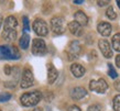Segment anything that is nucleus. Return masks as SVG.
<instances>
[{
  "instance_id": "1",
  "label": "nucleus",
  "mask_w": 120,
  "mask_h": 111,
  "mask_svg": "<svg viewBox=\"0 0 120 111\" xmlns=\"http://www.w3.org/2000/svg\"><path fill=\"white\" fill-rule=\"evenodd\" d=\"M17 26H18L17 18L13 15L7 17L4 22L2 37L7 41H15L17 39Z\"/></svg>"
},
{
  "instance_id": "2",
  "label": "nucleus",
  "mask_w": 120,
  "mask_h": 111,
  "mask_svg": "<svg viewBox=\"0 0 120 111\" xmlns=\"http://www.w3.org/2000/svg\"><path fill=\"white\" fill-rule=\"evenodd\" d=\"M42 99V93L39 90H34L31 92H26L20 97V102L23 107H33L37 106Z\"/></svg>"
},
{
  "instance_id": "3",
  "label": "nucleus",
  "mask_w": 120,
  "mask_h": 111,
  "mask_svg": "<svg viewBox=\"0 0 120 111\" xmlns=\"http://www.w3.org/2000/svg\"><path fill=\"white\" fill-rule=\"evenodd\" d=\"M19 50L15 46L1 45L0 46V59H19L20 58Z\"/></svg>"
},
{
  "instance_id": "4",
  "label": "nucleus",
  "mask_w": 120,
  "mask_h": 111,
  "mask_svg": "<svg viewBox=\"0 0 120 111\" xmlns=\"http://www.w3.org/2000/svg\"><path fill=\"white\" fill-rule=\"evenodd\" d=\"M51 29L54 34L61 35L65 31V20L62 17H53L51 19Z\"/></svg>"
},
{
  "instance_id": "5",
  "label": "nucleus",
  "mask_w": 120,
  "mask_h": 111,
  "mask_svg": "<svg viewBox=\"0 0 120 111\" xmlns=\"http://www.w3.org/2000/svg\"><path fill=\"white\" fill-rule=\"evenodd\" d=\"M89 89L97 93H105V91L108 89V84L104 78H99L98 80H90Z\"/></svg>"
},
{
  "instance_id": "6",
  "label": "nucleus",
  "mask_w": 120,
  "mask_h": 111,
  "mask_svg": "<svg viewBox=\"0 0 120 111\" xmlns=\"http://www.w3.org/2000/svg\"><path fill=\"white\" fill-rule=\"evenodd\" d=\"M33 30L40 36H46L49 33V28H47L46 22L42 19H35L33 22Z\"/></svg>"
},
{
  "instance_id": "7",
  "label": "nucleus",
  "mask_w": 120,
  "mask_h": 111,
  "mask_svg": "<svg viewBox=\"0 0 120 111\" xmlns=\"http://www.w3.org/2000/svg\"><path fill=\"white\" fill-rule=\"evenodd\" d=\"M80 52H82V46L78 41H73L71 42L68 45V48H67V56H68V59L72 61V59H76L79 56Z\"/></svg>"
},
{
  "instance_id": "8",
  "label": "nucleus",
  "mask_w": 120,
  "mask_h": 111,
  "mask_svg": "<svg viewBox=\"0 0 120 111\" xmlns=\"http://www.w3.org/2000/svg\"><path fill=\"white\" fill-rule=\"evenodd\" d=\"M47 52L46 44L43 40L41 39H34L32 43V53L38 56H42Z\"/></svg>"
},
{
  "instance_id": "9",
  "label": "nucleus",
  "mask_w": 120,
  "mask_h": 111,
  "mask_svg": "<svg viewBox=\"0 0 120 111\" xmlns=\"http://www.w3.org/2000/svg\"><path fill=\"white\" fill-rule=\"evenodd\" d=\"M33 81H34V77H33L32 72L30 70L29 68H26L23 73H22V77H21V84L20 86L21 88L26 89V88H29L33 85Z\"/></svg>"
},
{
  "instance_id": "10",
  "label": "nucleus",
  "mask_w": 120,
  "mask_h": 111,
  "mask_svg": "<svg viewBox=\"0 0 120 111\" xmlns=\"http://www.w3.org/2000/svg\"><path fill=\"white\" fill-rule=\"evenodd\" d=\"M98 46H99V48H100V51H101V54L106 58L112 57V50H111L110 44L108 41H106V40H99Z\"/></svg>"
},
{
  "instance_id": "11",
  "label": "nucleus",
  "mask_w": 120,
  "mask_h": 111,
  "mask_svg": "<svg viewBox=\"0 0 120 111\" xmlns=\"http://www.w3.org/2000/svg\"><path fill=\"white\" fill-rule=\"evenodd\" d=\"M111 25L108 23V22H100L97 26V31L99 32V34H101L102 36H109L110 33H111Z\"/></svg>"
},
{
  "instance_id": "12",
  "label": "nucleus",
  "mask_w": 120,
  "mask_h": 111,
  "mask_svg": "<svg viewBox=\"0 0 120 111\" xmlns=\"http://www.w3.org/2000/svg\"><path fill=\"white\" fill-rule=\"evenodd\" d=\"M86 95H87V91L83 87H75L71 91V97L73 98L74 100H79V99L84 98Z\"/></svg>"
},
{
  "instance_id": "13",
  "label": "nucleus",
  "mask_w": 120,
  "mask_h": 111,
  "mask_svg": "<svg viewBox=\"0 0 120 111\" xmlns=\"http://www.w3.org/2000/svg\"><path fill=\"white\" fill-rule=\"evenodd\" d=\"M68 30L71 33L75 36H82L83 35V28L82 25H79L76 21H72L68 23Z\"/></svg>"
},
{
  "instance_id": "14",
  "label": "nucleus",
  "mask_w": 120,
  "mask_h": 111,
  "mask_svg": "<svg viewBox=\"0 0 120 111\" xmlns=\"http://www.w3.org/2000/svg\"><path fill=\"white\" fill-rule=\"evenodd\" d=\"M57 69L52 64H47V80H49V84H53L57 79Z\"/></svg>"
},
{
  "instance_id": "15",
  "label": "nucleus",
  "mask_w": 120,
  "mask_h": 111,
  "mask_svg": "<svg viewBox=\"0 0 120 111\" xmlns=\"http://www.w3.org/2000/svg\"><path fill=\"white\" fill-rule=\"evenodd\" d=\"M71 72H72V74H73L75 77L79 78V77H83V76L85 75L86 69L80 64H76V63H75V64H72V66H71Z\"/></svg>"
},
{
  "instance_id": "16",
  "label": "nucleus",
  "mask_w": 120,
  "mask_h": 111,
  "mask_svg": "<svg viewBox=\"0 0 120 111\" xmlns=\"http://www.w3.org/2000/svg\"><path fill=\"white\" fill-rule=\"evenodd\" d=\"M74 18H75V21L78 23L79 25L82 26H85V25H87L88 23V17L85 13H84L83 11H76L75 12V15H74Z\"/></svg>"
},
{
  "instance_id": "17",
  "label": "nucleus",
  "mask_w": 120,
  "mask_h": 111,
  "mask_svg": "<svg viewBox=\"0 0 120 111\" xmlns=\"http://www.w3.org/2000/svg\"><path fill=\"white\" fill-rule=\"evenodd\" d=\"M29 43H30V36L29 34H26V33H23L22 36L20 37L19 40V45L21 47L22 50H26L28 47H29Z\"/></svg>"
},
{
  "instance_id": "18",
  "label": "nucleus",
  "mask_w": 120,
  "mask_h": 111,
  "mask_svg": "<svg viewBox=\"0 0 120 111\" xmlns=\"http://www.w3.org/2000/svg\"><path fill=\"white\" fill-rule=\"evenodd\" d=\"M112 48L117 52H120V33H117L112 36Z\"/></svg>"
},
{
  "instance_id": "19",
  "label": "nucleus",
  "mask_w": 120,
  "mask_h": 111,
  "mask_svg": "<svg viewBox=\"0 0 120 111\" xmlns=\"http://www.w3.org/2000/svg\"><path fill=\"white\" fill-rule=\"evenodd\" d=\"M106 15H107V18H109L110 20H115V19L117 18L116 11L113 10V8L111 7V6L108 7V9H107V11H106Z\"/></svg>"
},
{
  "instance_id": "20",
  "label": "nucleus",
  "mask_w": 120,
  "mask_h": 111,
  "mask_svg": "<svg viewBox=\"0 0 120 111\" xmlns=\"http://www.w3.org/2000/svg\"><path fill=\"white\" fill-rule=\"evenodd\" d=\"M113 110L120 111V95L113 98Z\"/></svg>"
},
{
  "instance_id": "21",
  "label": "nucleus",
  "mask_w": 120,
  "mask_h": 111,
  "mask_svg": "<svg viewBox=\"0 0 120 111\" xmlns=\"http://www.w3.org/2000/svg\"><path fill=\"white\" fill-rule=\"evenodd\" d=\"M12 95L9 92H0V102H4L8 101L9 99H11Z\"/></svg>"
},
{
  "instance_id": "22",
  "label": "nucleus",
  "mask_w": 120,
  "mask_h": 111,
  "mask_svg": "<svg viewBox=\"0 0 120 111\" xmlns=\"http://www.w3.org/2000/svg\"><path fill=\"white\" fill-rule=\"evenodd\" d=\"M108 68H109V76L111 77V78H117V76H118V74H117L116 69L113 68V66L111 64H108Z\"/></svg>"
},
{
  "instance_id": "23",
  "label": "nucleus",
  "mask_w": 120,
  "mask_h": 111,
  "mask_svg": "<svg viewBox=\"0 0 120 111\" xmlns=\"http://www.w3.org/2000/svg\"><path fill=\"white\" fill-rule=\"evenodd\" d=\"M23 31L24 32H28L30 30V26H29V19H28V17H23Z\"/></svg>"
},
{
  "instance_id": "24",
  "label": "nucleus",
  "mask_w": 120,
  "mask_h": 111,
  "mask_svg": "<svg viewBox=\"0 0 120 111\" xmlns=\"http://www.w3.org/2000/svg\"><path fill=\"white\" fill-rule=\"evenodd\" d=\"M87 111H101V106H100V104H91L90 107L88 108Z\"/></svg>"
},
{
  "instance_id": "25",
  "label": "nucleus",
  "mask_w": 120,
  "mask_h": 111,
  "mask_svg": "<svg viewBox=\"0 0 120 111\" xmlns=\"http://www.w3.org/2000/svg\"><path fill=\"white\" fill-rule=\"evenodd\" d=\"M11 72H12V68H11V66L6 65V66H4V73H6V75H11Z\"/></svg>"
},
{
  "instance_id": "26",
  "label": "nucleus",
  "mask_w": 120,
  "mask_h": 111,
  "mask_svg": "<svg viewBox=\"0 0 120 111\" xmlns=\"http://www.w3.org/2000/svg\"><path fill=\"white\" fill-rule=\"evenodd\" d=\"M68 111H82V110H80V109L77 107V106L73 104V106H71V107L68 108Z\"/></svg>"
},
{
  "instance_id": "27",
  "label": "nucleus",
  "mask_w": 120,
  "mask_h": 111,
  "mask_svg": "<svg viewBox=\"0 0 120 111\" xmlns=\"http://www.w3.org/2000/svg\"><path fill=\"white\" fill-rule=\"evenodd\" d=\"M97 4H98L99 7H105V6H107V4H109V1H97Z\"/></svg>"
},
{
  "instance_id": "28",
  "label": "nucleus",
  "mask_w": 120,
  "mask_h": 111,
  "mask_svg": "<svg viewBox=\"0 0 120 111\" xmlns=\"http://www.w3.org/2000/svg\"><path fill=\"white\" fill-rule=\"evenodd\" d=\"M113 86H115L116 90H118V91L120 92V80H117V81H115V84H113Z\"/></svg>"
},
{
  "instance_id": "29",
  "label": "nucleus",
  "mask_w": 120,
  "mask_h": 111,
  "mask_svg": "<svg viewBox=\"0 0 120 111\" xmlns=\"http://www.w3.org/2000/svg\"><path fill=\"white\" fill-rule=\"evenodd\" d=\"M116 65H117V67L120 68V54L116 56Z\"/></svg>"
},
{
  "instance_id": "30",
  "label": "nucleus",
  "mask_w": 120,
  "mask_h": 111,
  "mask_svg": "<svg viewBox=\"0 0 120 111\" xmlns=\"http://www.w3.org/2000/svg\"><path fill=\"white\" fill-rule=\"evenodd\" d=\"M84 1L83 0H74V4H83Z\"/></svg>"
},
{
  "instance_id": "31",
  "label": "nucleus",
  "mask_w": 120,
  "mask_h": 111,
  "mask_svg": "<svg viewBox=\"0 0 120 111\" xmlns=\"http://www.w3.org/2000/svg\"><path fill=\"white\" fill-rule=\"evenodd\" d=\"M30 111H42V109L41 108H34V109H32V110H30Z\"/></svg>"
},
{
  "instance_id": "32",
  "label": "nucleus",
  "mask_w": 120,
  "mask_h": 111,
  "mask_svg": "<svg viewBox=\"0 0 120 111\" xmlns=\"http://www.w3.org/2000/svg\"><path fill=\"white\" fill-rule=\"evenodd\" d=\"M1 23H2V17L0 15V28H1Z\"/></svg>"
},
{
  "instance_id": "33",
  "label": "nucleus",
  "mask_w": 120,
  "mask_h": 111,
  "mask_svg": "<svg viewBox=\"0 0 120 111\" xmlns=\"http://www.w3.org/2000/svg\"><path fill=\"white\" fill-rule=\"evenodd\" d=\"M117 4H118V7L120 8V1H119V0H117Z\"/></svg>"
},
{
  "instance_id": "34",
  "label": "nucleus",
  "mask_w": 120,
  "mask_h": 111,
  "mask_svg": "<svg viewBox=\"0 0 120 111\" xmlns=\"http://www.w3.org/2000/svg\"><path fill=\"white\" fill-rule=\"evenodd\" d=\"M0 111H1V110H0Z\"/></svg>"
}]
</instances>
